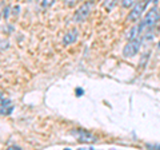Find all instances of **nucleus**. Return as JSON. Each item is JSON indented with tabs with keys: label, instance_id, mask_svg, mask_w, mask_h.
<instances>
[{
	"label": "nucleus",
	"instance_id": "obj_1",
	"mask_svg": "<svg viewBox=\"0 0 160 150\" xmlns=\"http://www.w3.org/2000/svg\"><path fill=\"white\" fill-rule=\"evenodd\" d=\"M158 20H159V8L156 6H153L152 8L148 9V12L146 13V16H144L142 23L139 24L142 34H143V31L146 32V31H148V29H151L155 24L158 23Z\"/></svg>",
	"mask_w": 160,
	"mask_h": 150
},
{
	"label": "nucleus",
	"instance_id": "obj_2",
	"mask_svg": "<svg viewBox=\"0 0 160 150\" xmlns=\"http://www.w3.org/2000/svg\"><path fill=\"white\" fill-rule=\"evenodd\" d=\"M92 8H93V2H91V0H87V2H84L82 6H80L76 9V11H75L72 20L75 23H83L84 20H87L88 16L91 15Z\"/></svg>",
	"mask_w": 160,
	"mask_h": 150
},
{
	"label": "nucleus",
	"instance_id": "obj_3",
	"mask_svg": "<svg viewBox=\"0 0 160 150\" xmlns=\"http://www.w3.org/2000/svg\"><path fill=\"white\" fill-rule=\"evenodd\" d=\"M148 2H149V0H142V2H139V3L135 4L133 8H132L131 11H129V13L127 15L126 22H127V23H136L139 19H140V16L143 15L144 9L147 8Z\"/></svg>",
	"mask_w": 160,
	"mask_h": 150
},
{
	"label": "nucleus",
	"instance_id": "obj_4",
	"mask_svg": "<svg viewBox=\"0 0 160 150\" xmlns=\"http://www.w3.org/2000/svg\"><path fill=\"white\" fill-rule=\"evenodd\" d=\"M71 134L82 143H92L98 141V138L91 131H88L86 129H82V127H75L71 131Z\"/></svg>",
	"mask_w": 160,
	"mask_h": 150
},
{
	"label": "nucleus",
	"instance_id": "obj_5",
	"mask_svg": "<svg viewBox=\"0 0 160 150\" xmlns=\"http://www.w3.org/2000/svg\"><path fill=\"white\" fill-rule=\"evenodd\" d=\"M140 46H142V40L139 38H135V39H129L127 42V44L124 46L123 48V56L124 58H132L135 56L139 50H140Z\"/></svg>",
	"mask_w": 160,
	"mask_h": 150
},
{
	"label": "nucleus",
	"instance_id": "obj_6",
	"mask_svg": "<svg viewBox=\"0 0 160 150\" xmlns=\"http://www.w3.org/2000/svg\"><path fill=\"white\" fill-rule=\"evenodd\" d=\"M78 29L72 28L69 31L66 32V35L63 36V46H69V44H73L75 42L78 40Z\"/></svg>",
	"mask_w": 160,
	"mask_h": 150
},
{
	"label": "nucleus",
	"instance_id": "obj_7",
	"mask_svg": "<svg viewBox=\"0 0 160 150\" xmlns=\"http://www.w3.org/2000/svg\"><path fill=\"white\" fill-rule=\"evenodd\" d=\"M140 34H142V31H140V26H139V24H135L133 27H131V28H129L128 31H127L126 38L129 40V39H135V38H138Z\"/></svg>",
	"mask_w": 160,
	"mask_h": 150
},
{
	"label": "nucleus",
	"instance_id": "obj_8",
	"mask_svg": "<svg viewBox=\"0 0 160 150\" xmlns=\"http://www.w3.org/2000/svg\"><path fill=\"white\" fill-rule=\"evenodd\" d=\"M118 3V0H106V2H104V8L107 9V11H111V9L115 7V4Z\"/></svg>",
	"mask_w": 160,
	"mask_h": 150
},
{
	"label": "nucleus",
	"instance_id": "obj_9",
	"mask_svg": "<svg viewBox=\"0 0 160 150\" xmlns=\"http://www.w3.org/2000/svg\"><path fill=\"white\" fill-rule=\"evenodd\" d=\"M120 3H122V6L124 8H131L133 6L135 0H120Z\"/></svg>",
	"mask_w": 160,
	"mask_h": 150
},
{
	"label": "nucleus",
	"instance_id": "obj_10",
	"mask_svg": "<svg viewBox=\"0 0 160 150\" xmlns=\"http://www.w3.org/2000/svg\"><path fill=\"white\" fill-rule=\"evenodd\" d=\"M53 3H55V0H42V7L48 8V7H51Z\"/></svg>",
	"mask_w": 160,
	"mask_h": 150
},
{
	"label": "nucleus",
	"instance_id": "obj_11",
	"mask_svg": "<svg viewBox=\"0 0 160 150\" xmlns=\"http://www.w3.org/2000/svg\"><path fill=\"white\" fill-rule=\"evenodd\" d=\"M79 2H82V0H64V4H66L67 7H73L75 4H78Z\"/></svg>",
	"mask_w": 160,
	"mask_h": 150
},
{
	"label": "nucleus",
	"instance_id": "obj_12",
	"mask_svg": "<svg viewBox=\"0 0 160 150\" xmlns=\"http://www.w3.org/2000/svg\"><path fill=\"white\" fill-rule=\"evenodd\" d=\"M83 93H84V91H83L82 88H76V94H78V97H80V95H82Z\"/></svg>",
	"mask_w": 160,
	"mask_h": 150
},
{
	"label": "nucleus",
	"instance_id": "obj_13",
	"mask_svg": "<svg viewBox=\"0 0 160 150\" xmlns=\"http://www.w3.org/2000/svg\"><path fill=\"white\" fill-rule=\"evenodd\" d=\"M0 13H2V9H0Z\"/></svg>",
	"mask_w": 160,
	"mask_h": 150
},
{
	"label": "nucleus",
	"instance_id": "obj_14",
	"mask_svg": "<svg viewBox=\"0 0 160 150\" xmlns=\"http://www.w3.org/2000/svg\"><path fill=\"white\" fill-rule=\"evenodd\" d=\"M159 46H160V44H159Z\"/></svg>",
	"mask_w": 160,
	"mask_h": 150
}]
</instances>
